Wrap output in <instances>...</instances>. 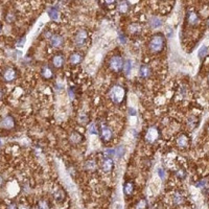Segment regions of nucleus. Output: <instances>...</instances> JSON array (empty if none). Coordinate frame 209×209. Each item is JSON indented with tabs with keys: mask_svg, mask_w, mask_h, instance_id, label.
<instances>
[{
	"mask_svg": "<svg viewBox=\"0 0 209 209\" xmlns=\"http://www.w3.org/2000/svg\"><path fill=\"white\" fill-rule=\"evenodd\" d=\"M165 38L161 33L155 34L149 41V50L152 54H160L165 48Z\"/></svg>",
	"mask_w": 209,
	"mask_h": 209,
	"instance_id": "f257e3e1",
	"label": "nucleus"
},
{
	"mask_svg": "<svg viewBox=\"0 0 209 209\" xmlns=\"http://www.w3.org/2000/svg\"><path fill=\"white\" fill-rule=\"evenodd\" d=\"M110 98L114 104L120 105L126 98V89L120 85H115L110 90Z\"/></svg>",
	"mask_w": 209,
	"mask_h": 209,
	"instance_id": "f03ea898",
	"label": "nucleus"
},
{
	"mask_svg": "<svg viewBox=\"0 0 209 209\" xmlns=\"http://www.w3.org/2000/svg\"><path fill=\"white\" fill-rule=\"evenodd\" d=\"M125 60L121 55H113L109 61V67L110 69L114 72H120L123 70Z\"/></svg>",
	"mask_w": 209,
	"mask_h": 209,
	"instance_id": "7ed1b4c3",
	"label": "nucleus"
},
{
	"mask_svg": "<svg viewBox=\"0 0 209 209\" xmlns=\"http://www.w3.org/2000/svg\"><path fill=\"white\" fill-rule=\"evenodd\" d=\"M88 38H89L88 31H87L86 30H84V28L78 30V33L75 34V37H74L75 45L78 47H84L85 45L87 44V42H88Z\"/></svg>",
	"mask_w": 209,
	"mask_h": 209,
	"instance_id": "20e7f679",
	"label": "nucleus"
},
{
	"mask_svg": "<svg viewBox=\"0 0 209 209\" xmlns=\"http://www.w3.org/2000/svg\"><path fill=\"white\" fill-rule=\"evenodd\" d=\"M17 78V70L14 67H6L2 71V78L6 83H10V82L15 81Z\"/></svg>",
	"mask_w": 209,
	"mask_h": 209,
	"instance_id": "39448f33",
	"label": "nucleus"
},
{
	"mask_svg": "<svg viewBox=\"0 0 209 209\" xmlns=\"http://www.w3.org/2000/svg\"><path fill=\"white\" fill-rule=\"evenodd\" d=\"M49 44L54 48H61L64 45V37L59 34H52L49 39Z\"/></svg>",
	"mask_w": 209,
	"mask_h": 209,
	"instance_id": "423d86ee",
	"label": "nucleus"
},
{
	"mask_svg": "<svg viewBox=\"0 0 209 209\" xmlns=\"http://www.w3.org/2000/svg\"><path fill=\"white\" fill-rule=\"evenodd\" d=\"M159 130H158L156 127H151V128L147 130V134H145V140L150 143H153L155 142L156 140L159 138Z\"/></svg>",
	"mask_w": 209,
	"mask_h": 209,
	"instance_id": "0eeeda50",
	"label": "nucleus"
},
{
	"mask_svg": "<svg viewBox=\"0 0 209 209\" xmlns=\"http://www.w3.org/2000/svg\"><path fill=\"white\" fill-rule=\"evenodd\" d=\"M99 135H100L102 139L104 140L105 142L111 141V140H112V137H113L112 130H111L109 127L106 126V125H102L99 128Z\"/></svg>",
	"mask_w": 209,
	"mask_h": 209,
	"instance_id": "6e6552de",
	"label": "nucleus"
},
{
	"mask_svg": "<svg viewBox=\"0 0 209 209\" xmlns=\"http://www.w3.org/2000/svg\"><path fill=\"white\" fill-rule=\"evenodd\" d=\"M51 63H52V66L55 68V69H61V68L64 66L65 64V57L63 54H55L54 57H52V60H51Z\"/></svg>",
	"mask_w": 209,
	"mask_h": 209,
	"instance_id": "1a4fd4ad",
	"label": "nucleus"
},
{
	"mask_svg": "<svg viewBox=\"0 0 209 209\" xmlns=\"http://www.w3.org/2000/svg\"><path fill=\"white\" fill-rule=\"evenodd\" d=\"M41 75L44 80H47V81L52 80L54 76V69H52L49 65H44L43 67L41 68Z\"/></svg>",
	"mask_w": 209,
	"mask_h": 209,
	"instance_id": "9d476101",
	"label": "nucleus"
},
{
	"mask_svg": "<svg viewBox=\"0 0 209 209\" xmlns=\"http://www.w3.org/2000/svg\"><path fill=\"white\" fill-rule=\"evenodd\" d=\"M102 171H105V173L109 174L112 171V169L114 168V162H113V159L110 157H105L104 159H102Z\"/></svg>",
	"mask_w": 209,
	"mask_h": 209,
	"instance_id": "9b49d317",
	"label": "nucleus"
},
{
	"mask_svg": "<svg viewBox=\"0 0 209 209\" xmlns=\"http://www.w3.org/2000/svg\"><path fill=\"white\" fill-rule=\"evenodd\" d=\"M84 59V55L81 54V52H73V54H70L69 57V64L71 66H76V65H80L82 62H83Z\"/></svg>",
	"mask_w": 209,
	"mask_h": 209,
	"instance_id": "f8f14e48",
	"label": "nucleus"
},
{
	"mask_svg": "<svg viewBox=\"0 0 209 209\" xmlns=\"http://www.w3.org/2000/svg\"><path fill=\"white\" fill-rule=\"evenodd\" d=\"M139 75L142 78H149L152 75V69L150 68L149 65H141L139 68Z\"/></svg>",
	"mask_w": 209,
	"mask_h": 209,
	"instance_id": "ddd939ff",
	"label": "nucleus"
},
{
	"mask_svg": "<svg viewBox=\"0 0 209 209\" xmlns=\"http://www.w3.org/2000/svg\"><path fill=\"white\" fill-rule=\"evenodd\" d=\"M117 10L121 15H126L129 13L130 7H131V3L129 1H120L117 2Z\"/></svg>",
	"mask_w": 209,
	"mask_h": 209,
	"instance_id": "4468645a",
	"label": "nucleus"
},
{
	"mask_svg": "<svg viewBox=\"0 0 209 209\" xmlns=\"http://www.w3.org/2000/svg\"><path fill=\"white\" fill-rule=\"evenodd\" d=\"M149 24H150L151 28H159L162 26L163 21L161 18L157 17V16H153V17L149 20Z\"/></svg>",
	"mask_w": 209,
	"mask_h": 209,
	"instance_id": "2eb2a0df",
	"label": "nucleus"
},
{
	"mask_svg": "<svg viewBox=\"0 0 209 209\" xmlns=\"http://www.w3.org/2000/svg\"><path fill=\"white\" fill-rule=\"evenodd\" d=\"M2 127L6 130L13 129L15 127V119L10 115L5 116V117L3 118V120H2Z\"/></svg>",
	"mask_w": 209,
	"mask_h": 209,
	"instance_id": "dca6fc26",
	"label": "nucleus"
},
{
	"mask_svg": "<svg viewBox=\"0 0 209 209\" xmlns=\"http://www.w3.org/2000/svg\"><path fill=\"white\" fill-rule=\"evenodd\" d=\"M135 190V185L132 181H127L125 184H123V194L127 197H129V195H133Z\"/></svg>",
	"mask_w": 209,
	"mask_h": 209,
	"instance_id": "f3484780",
	"label": "nucleus"
},
{
	"mask_svg": "<svg viewBox=\"0 0 209 209\" xmlns=\"http://www.w3.org/2000/svg\"><path fill=\"white\" fill-rule=\"evenodd\" d=\"M47 14H48V17H49L51 20H54V21L59 20L60 12H59V9H58L57 6H51V7H49L48 10H47Z\"/></svg>",
	"mask_w": 209,
	"mask_h": 209,
	"instance_id": "a211bd4d",
	"label": "nucleus"
},
{
	"mask_svg": "<svg viewBox=\"0 0 209 209\" xmlns=\"http://www.w3.org/2000/svg\"><path fill=\"white\" fill-rule=\"evenodd\" d=\"M199 16H198L197 13L195 12H189L187 13V22L189 23L190 25H197L199 23Z\"/></svg>",
	"mask_w": 209,
	"mask_h": 209,
	"instance_id": "6ab92c4d",
	"label": "nucleus"
},
{
	"mask_svg": "<svg viewBox=\"0 0 209 209\" xmlns=\"http://www.w3.org/2000/svg\"><path fill=\"white\" fill-rule=\"evenodd\" d=\"M84 140V136L78 132H72L70 134V141L74 144H78L81 142H83Z\"/></svg>",
	"mask_w": 209,
	"mask_h": 209,
	"instance_id": "aec40b11",
	"label": "nucleus"
},
{
	"mask_svg": "<svg viewBox=\"0 0 209 209\" xmlns=\"http://www.w3.org/2000/svg\"><path fill=\"white\" fill-rule=\"evenodd\" d=\"M177 143H178L179 147H182V149L187 147V145H188V137L184 134H181L180 136H178V138H177Z\"/></svg>",
	"mask_w": 209,
	"mask_h": 209,
	"instance_id": "412c9836",
	"label": "nucleus"
},
{
	"mask_svg": "<svg viewBox=\"0 0 209 209\" xmlns=\"http://www.w3.org/2000/svg\"><path fill=\"white\" fill-rule=\"evenodd\" d=\"M141 25L139 24V23L135 22V23H132L131 25L129 26V31L130 34H133V35H137V34H140L141 33Z\"/></svg>",
	"mask_w": 209,
	"mask_h": 209,
	"instance_id": "4be33fe9",
	"label": "nucleus"
},
{
	"mask_svg": "<svg viewBox=\"0 0 209 209\" xmlns=\"http://www.w3.org/2000/svg\"><path fill=\"white\" fill-rule=\"evenodd\" d=\"M54 200L57 201V202H64L65 201V198H66V194H65V191L63 189H58L57 191L54 192Z\"/></svg>",
	"mask_w": 209,
	"mask_h": 209,
	"instance_id": "5701e85b",
	"label": "nucleus"
},
{
	"mask_svg": "<svg viewBox=\"0 0 209 209\" xmlns=\"http://www.w3.org/2000/svg\"><path fill=\"white\" fill-rule=\"evenodd\" d=\"M184 197L182 194H180V192H176V194L174 195L173 197V203L175 205L177 206H180V205H183L184 203Z\"/></svg>",
	"mask_w": 209,
	"mask_h": 209,
	"instance_id": "b1692460",
	"label": "nucleus"
},
{
	"mask_svg": "<svg viewBox=\"0 0 209 209\" xmlns=\"http://www.w3.org/2000/svg\"><path fill=\"white\" fill-rule=\"evenodd\" d=\"M38 207L39 209H50L51 208V205H50V202L46 199H41L38 202Z\"/></svg>",
	"mask_w": 209,
	"mask_h": 209,
	"instance_id": "393cba45",
	"label": "nucleus"
},
{
	"mask_svg": "<svg viewBox=\"0 0 209 209\" xmlns=\"http://www.w3.org/2000/svg\"><path fill=\"white\" fill-rule=\"evenodd\" d=\"M131 70H132V62L130 60L125 61V64H123V73H125L126 75H129Z\"/></svg>",
	"mask_w": 209,
	"mask_h": 209,
	"instance_id": "a878e982",
	"label": "nucleus"
},
{
	"mask_svg": "<svg viewBox=\"0 0 209 209\" xmlns=\"http://www.w3.org/2000/svg\"><path fill=\"white\" fill-rule=\"evenodd\" d=\"M135 209H147V199H140L135 205Z\"/></svg>",
	"mask_w": 209,
	"mask_h": 209,
	"instance_id": "bb28decb",
	"label": "nucleus"
},
{
	"mask_svg": "<svg viewBox=\"0 0 209 209\" xmlns=\"http://www.w3.org/2000/svg\"><path fill=\"white\" fill-rule=\"evenodd\" d=\"M96 168V163L94 162L93 160H88L85 162V169L89 171H93Z\"/></svg>",
	"mask_w": 209,
	"mask_h": 209,
	"instance_id": "cd10ccee",
	"label": "nucleus"
},
{
	"mask_svg": "<svg viewBox=\"0 0 209 209\" xmlns=\"http://www.w3.org/2000/svg\"><path fill=\"white\" fill-rule=\"evenodd\" d=\"M125 153H126V149L123 145H119V147H117L115 149V155L117 156L118 158L123 157V156L125 155Z\"/></svg>",
	"mask_w": 209,
	"mask_h": 209,
	"instance_id": "c85d7f7f",
	"label": "nucleus"
},
{
	"mask_svg": "<svg viewBox=\"0 0 209 209\" xmlns=\"http://www.w3.org/2000/svg\"><path fill=\"white\" fill-rule=\"evenodd\" d=\"M89 133L90 134H93V135H98L99 134V129L97 128L96 123H91V125L89 126Z\"/></svg>",
	"mask_w": 209,
	"mask_h": 209,
	"instance_id": "c756f323",
	"label": "nucleus"
},
{
	"mask_svg": "<svg viewBox=\"0 0 209 209\" xmlns=\"http://www.w3.org/2000/svg\"><path fill=\"white\" fill-rule=\"evenodd\" d=\"M16 19V16L14 13H9L6 16H5V21H6L7 23H12L14 22Z\"/></svg>",
	"mask_w": 209,
	"mask_h": 209,
	"instance_id": "7c9ffc66",
	"label": "nucleus"
},
{
	"mask_svg": "<svg viewBox=\"0 0 209 209\" xmlns=\"http://www.w3.org/2000/svg\"><path fill=\"white\" fill-rule=\"evenodd\" d=\"M207 50L208 48L206 46H203V47H201V49L199 50V57L202 59L204 55H206V54H207Z\"/></svg>",
	"mask_w": 209,
	"mask_h": 209,
	"instance_id": "2f4dec72",
	"label": "nucleus"
},
{
	"mask_svg": "<svg viewBox=\"0 0 209 209\" xmlns=\"http://www.w3.org/2000/svg\"><path fill=\"white\" fill-rule=\"evenodd\" d=\"M158 175H159V177L161 179H164L165 178V171L163 168H158Z\"/></svg>",
	"mask_w": 209,
	"mask_h": 209,
	"instance_id": "473e14b6",
	"label": "nucleus"
},
{
	"mask_svg": "<svg viewBox=\"0 0 209 209\" xmlns=\"http://www.w3.org/2000/svg\"><path fill=\"white\" fill-rule=\"evenodd\" d=\"M119 41L121 42L123 44H125L127 42V39H126V36L123 35V34H121V35H119Z\"/></svg>",
	"mask_w": 209,
	"mask_h": 209,
	"instance_id": "72a5a7b5",
	"label": "nucleus"
},
{
	"mask_svg": "<svg viewBox=\"0 0 209 209\" xmlns=\"http://www.w3.org/2000/svg\"><path fill=\"white\" fill-rule=\"evenodd\" d=\"M129 114L132 115V116H135V115H136V110L133 109V108H130V109H129Z\"/></svg>",
	"mask_w": 209,
	"mask_h": 209,
	"instance_id": "f704fd0d",
	"label": "nucleus"
},
{
	"mask_svg": "<svg viewBox=\"0 0 209 209\" xmlns=\"http://www.w3.org/2000/svg\"><path fill=\"white\" fill-rule=\"evenodd\" d=\"M2 184H3V178H2V176L0 175V187L2 186Z\"/></svg>",
	"mask_w": 209,
	"mask_h": 209,
	"instance_id": "c9c22d12",
	"label": "nucleus"
},
{
	"mask_svg": "<svg viewBox=\"0 0 209 209\" xmlns=\"http://www.w3.org/2000/svg\"><path fill=\"white\" fill-rule=\"evenodd\" d=\"M2 96H3V92H2V90L0 89V99L2 98Z\"/></svg>",
	"mask_w": 209,
	"mask_h": 209,
	"instance_id": "e433bc0d",
	"label": "nucleus"
},
{
	"mask_svg": "<svg viewBox=\"0 0 209 209\" xmlns=\"http://www.w3.org/2000/svg\"><path fill=\"white\" fill-rule=\"evenodd\" d=\"M1 30H2V23L0 22V33H1Z\"/></svg>",
	"mask_w": 209,
	"mask_h": 209,
	"instance_id": "4c0bfd02",
	"label": "nucleus"
},
{
	"mask_svg": "<svg viewBox=\"0 0 209 209\" xmlns=\"http://www.w3.org/2000/svg\"><path fill=\"white\" fill-rule=\"evenodd\" d=\"M207 24H208V26H209V19H208V21H207Z\"/></svg>",
	"mask_w": 209,
	"mask_h": 209,
	"instance_id": "58836bf2",
	"label": "nucleus"
},
{
	"mask_svg": "<svg viewBox=\"0 0 209 209\" xmlns=\"http://www.w3.org/2000/svg\"><path fill=\"white\" fill-rule=\"evenodd\" d=\"M0 147H1V140H0Z\"/></svg>",
	"mask_w": 209,
	"mask_h": 209,
	"instance_id": "ea45409f",
	"label": "nucleus"
},
{
	"mask_svg": "<svg viewBox=\"0 0 209 209\" xmlns=\"http://www.w3.org/2000/svg\"><path fill=\"white\" fill-rule=\"evenodd\" d=\"M208 78H209V76H208Z\"/></svg>",
	"mask_w": 209,
	"mask_h": 209,
	"instance_id": "a19ab883",
	"label": "nucleus"
}]
</instances>
